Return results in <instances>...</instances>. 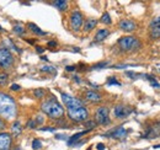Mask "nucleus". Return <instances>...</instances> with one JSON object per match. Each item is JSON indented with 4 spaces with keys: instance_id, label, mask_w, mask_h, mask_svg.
Masks as SVG:
<instances>
[{
    "instance_id": "39",
    "label": "nucleus",
    "mask_w": 160,
    "mask_h": 150,
    "mask_svg": "<svg viewBox=\"0 0 160 150\" xmlns=\"http://www.w3.org/2000/svg\"><path fill=\"white\" fill-rule=\"evenodd\" d=\"M76 69V66H67L65 70L67 72H73V70H75Z\"/></svg>"
},
{
    "instance_id": "23",
    "label": "nucleus",
    "mask_w": 160,
    "mask_h": 150,
    "mask_svg": "<svg viewBox=\"0 0 160 150\" xmlns=\"http://www.w3.org/2000/svg\"><path fill=\"white\" fill-rule=\"evenodd\" d=\"M146 79H148V80L150 81V84H151V86H153V88H160V84L159 82L155 80V79L153 78V76H150V75H146Z\"/></svg>"
},
{
    "instance_id": "11",
    "label": "nucleus",
    "mask_w": 160,
    "mask_h": 150,
    "mask_svg": "<svg viewBox=\"0 0 160 150\" xmlns=\"http://www.w3.org/2000/svg\"><path fill=\"white\" fill-rule=\"evenodd\" d=\"M132 112V110L127 106H124V105H117L116 107H115V117L116 118H126L127 116H129V113Z\"/></svg>"
},
{
    "instance_id": "26",
    "label": "nucleus",
    "mask_w": 160,
    "mask_h": 150,
    "mask_svg": "<svg viewBox=\"0 0 160 150\" xmlns=\"http://www.w3.org/2000/svg\"><path fill=\"white\" fill-rule=\"evenodd\" d=\"M84 126H85V128H86V130H91L92 128L96 127V122L95 121H88V122L84 123Z\"/></svg>"
},
{
    "instance_id": "29",
    "label": "nucleus",
    "mask_w": 160,
    "mask_h": 150,
    "mask_svg": "<svg viewBox=\"0 0 160 150\" xmlns=\"http://www.w3.org/2000/svg\"><path fill=\"white\" fill-rule=\"evenodd\" d=\"M101 21L103 22V24H106V25H110L111 24V17H110V15L105 13L102 15V17H101Z\"/></svg>"
},
{
    "instance_id": "17",
    "label": "nucleus",
    "mask_w": 160,
    "mask_h": 150,
    "mask_svg": "<svg viewBox=\"0 0 160 150\" xmlns=\"http://www.w3.org/2000/svg\"><path fill=\"white\" fill-rule=\"evenodd\" d=\"M27 26H28V28L31 30V31H32L33 33H35V35H37V36H46V32L42 31V30H41L37 25L32 24V22H28Z\"/></svg>"
},
{
    "instance_id": "32",
    "label": "nucleus",
    "mask_w": 160,
    "mask_h": 150,
    "mask_svg": "<svg viewBox=\"0 0 160 150\" xmlns=\"http://www.w3.org/2000/svg\"><path fill=\"white\" fill-rule=\"evenodd\" d=\"M35 122H36V124H42V123H43V116L42 114H38L36 117Z\"/></svg>"
},
{
    "instance_id": "9",
    "label": "nucleus",
    "mask_w": 160,
    "mask_h": 150,
    "mask_svg": "<svg viewBox=\"0 0 160 150\" xmlns=\"http://www.w3.org/2000/svg\"><path fill=\"white\" fill-rule=\"evenodd\" d=\"M103 136L107 137V138H115V139H121V138H124L126 136H127V130H126L122 126H120V127H116V128H113L112 130H110V132L105 133Z\"/></svg>"
},
{
    "instance_id": "43",
    "label": "nucleus",
    "mask_w": 160,
    "mask_h": 150,
    "mask_svg": "<svg viewBox=\"0 0 160 150\" xmlns=\"http://www.w3.org/2000/svg\"><path fill=\"white\" fill-rule=\"evenodd\" d=\"M36 51L38 52V53H42V52H43V48H42V47H36Z\"/></svg>"
},
{
    "instance_id": "4",
    "label": "nucleus",
    "mask_w": 160,
    "mask_h": 150,
    "mask_svg": "<svg viewBox=\"0 0 160 150\" xmlns=\"http://www.w3.org/2000/svg\"><path fill=\"white\" fill-rule=\"evenodd\" d=\"M68 116L70 119L75 122H83L86 121L89 117V111L85 107H80V108H75V110H68Z\"/></svg>"
},
{
    "instance_id": "38",
    "label": "nucleus",
    "mask_w": 160,
    "mask_h": 150,
    "mask_svg": "<svg viewBox=\"0 0 160 150\" xmlns=\"http://www.w3.org/2000/svg\"><path fill=\"white\" fill-rule=\"evenodd\" d=\"M41 130H48V132H54V128H49V127H43Z\"/></svg>"
},
{
    "instance_id": "3",
    "label": "nucleus",
    "mask_w": 160,
    "mask_h": 150,
    "mask_svg": "<svg viewBox=\"0 0 160 150\" xmlns=\"http://www.w3.org/2000/svg\"><path fill=\"white\" fill-rule=\"evenodd\" d=\"M118 46L122 51L126 52H132V51H137L140 48V41L136 37L132 36H126L118 39Z\"/></svg>"
},
{
    "instance_id": "27",
    "label": "nucleus",
    "mask_w": 160,
    "mask_h": 150,
    "mask_svg": "<svg viewBox=\"0 0 160 150\" xmlns=\"http://www.w3.org/2000/svg\"><path fill=\"white\" fill-rule=\"evenodd\" d=\"M107 85H117V86H121V82H120V81H117V79H116V78L111 76V78L107 79Z\"/></svg>"
},
{
    "instance_id": "16",
    "label": "nucleus",
    "mask_w": 160,
    "mask_h": 150,
    "mask_svg": "<svg viewBox=\"0 0 160 150\" xmlns=\"http://www.w3.org/2000/svg\"><path fill=\"white\" fill-rule=\"evenodd\" d=\"M89 132V130H84V132H79V133H76V134H74V136H72L68 139V145L69 147H72V145H74V144H76V141H78V139H80L81 137L84 136V134H86Z\"/></svg>"
},
{
    "instance_id": "33",
    "label": "nucleus",
    "mask_w": 160,
    "mask_h": 150,
    "mask_svg": "<svg viewBox=\"0 0 160 150\" xmlns=\"http://www.w3.org/2000/svg\"><path fill=\"white\" fill-rule=\"evenodd\" d=\"M106 65H107V63H100V64H96V65H94L91 69H101V68H105Z\"/></svg>"
},
{
    "instance_id": "41",
    "label": "nucleus",
    "mask_w": 160,
    "mask_h": 150,
    "mask_svg": "<svg viewBox=\"0 0 160 150\" xmlns=\"http://www.w3.org/2000/svg\"><path fill=\"white\" fill-rule=\"evenodd\" d=\"M96 148H97V150H105V145L100 143V144H97V147H96Z\"/></svg>"
},
{
    "instance_id": "37",
    "label": "nucleus",
    "mask_w": 160,
    "mask_h": 150,
    "mask_svg": "<svg viewBox=\"0 0 160 150\" xmlns=\"http://www.w3.org/2000/svg\"><path fill=\"white\" fill-rule=\"evenodd\" d=\"M57 46V42H55V41H49V42H48V47H55Z\"/></svg>"
},
{
    "instance_id": "5",
    "label": "nucleus",
    "mask_w": 160,
    "mask_h": 150,
    "mask_svg": "<svg viewBox=\"0 0 160 150\" xmlns=\"http://www.w3.org/2000/svg\"><path fill=\"white\" fill-rule=\"evenodd\" d=\"M13 63H14L13 53L6 48H0V68L7 69L13 65Z\"/></svg>"
},
{
    "instance_id": "21",
    "label": "nucleus",
    "mask_w": 160,
    "mask_h": 150,
    "mask_svg": "<svg viewBox=\"0 0 160 150\" xmlns=\"http://www.w3.org/2000/svg\"><path fill=\"white\" fill-rule=\"evenodd\" d=\"M53 5L57 7L58 10H65L68 7V1H64V0H57V1H53Z\"/></svg>"
},
{
    "instance_id": "22",
    "label": "nucleus",
    "mask_w": 160,
    "mask_h": 150,
    "mask_svg": "<svg viewBox=\"0 0 160 150\" xmlns=\"http://www.w3.org/2000/svg\"><path fill=\"white\" fill-rule=\"evenodd\" d=\"M13 30H14V32L17 33L18 36H22V35L25 33V27H24L22 25H20V24H16V25H15L14 27H13Z\"/></svg>"
},
{
    "instance_id": "25",
    "label": "nucleus",
    "mask_w": 160,
    "mask_h": 150,
    "mask_svg": "<svg viewBox=\"0 0 160 150\" xmlns=\"http://www.w3.org/2000/svg\"><path fill=\"white\" fill-rule=\"evenodd\" d=\"M41 70H42V72H47V73H52V74L57 73L55 68H53V66H49V65H43L42 68H41Z\"/></svg>"
},
{
    "instance_id": "35",
    "label": "nucleus",
    "mask_w": 160,
    "mask_h": 150,
    "mask_svg": "<svg viewBox=\"0 0 160 150\" xmlns=\"http://www.w3.org/2000/svg\"><path fill=\"white\" fill-rule=\"evenodd\" d=\"M155 24H160V16L153 18V21L150 22V25H155Z\"/></svg>"
},
{
    "instance_id": "18",
    "label": "nucleus",
    "mask_w": 160,
    "mask_h": 150,
    "mask_svg": "<svg viewBox=\"0 0 160 150\" xmlns=\"http://www.w3.org/2000/svg\"><path fill=\"white\" fill-rule=\"evenodd\" d=\"M150 35L153 38H160V24L150 25Z\"/></svg>"
},
{
    "instance_id": "34",
    "label": "nucleus",
    "mask_w": 160,
    "mask_h": 150,
    "mask_svg": "<svg viewBox=\"0 0 160 150\" xmlns=\"http://www.w3.org/2000/svg\"><path fill=\"white\" fill-rule=\"evenodd\" d=\"M27 127L28 128H36V122L35 121H28Z\"/></svg>"
},
{
    "instance_id": "1",
    "label": "nucleus",
    "mask_w": 160,
    "mask_h": 150,
    "mask_svg": "<svg viewBox=\"0 0 160 150\" xmlns=\"http://www.w3.org/2000/svg\"><path fill=\"white\" fill-rule=\"evenodd\" d=\"M17 108L16 102L14 99H11L9 95L0 92V114L4 116L5 118L10 119L16 116Z\"/></svg>"
},
{
    "instance_id": "2",
    "label": "nucleus",
    "mask_w": 160,
    "mask_h": 150,
    "mask_svg": "<svg viewBox=\"0 0 160 150\" xmlns=\"http://www.w3.org/2000/svg\"><path fill=\"white\" fill-rule=\"evenodd\" d=\"M41 108L42 111L46 113L48 117L51 118H54V119H58V118H62L64 116V108H63L62 105H59L57 101H46L41 105Z\"/></svg>"
},
{
    "instance_id": "45",
    "label": "nucleus",
    "mask_w": 160,
    "mask_h": 150,
    "mask_svg": "<svg viewBox=\"0 0 160 150\" xmlns=\"http://www.w3.org/2000/svg\"><path fill=\"white\" fill-rule=\"evenodd\" d=\"M15 150H22V149H20V148H16V149H15Z\"/></svg>"
},
{
    "instance_id": "12",
    "label": "nucleus",
    "mask_w": 160,
    "mask_h": 150,
    "mask_svg": "<svg viewBox=\"0 0 160 150\" xmlns=\"http://www.w3.org/2000/svg\"><path fill=\"white\" fill-rule=\"evenodd\" d=\"M160 136V122L159 123H155V124L150 126L149 128L146 130L143 138H147V139H153L155 137H159Z\"/></svg>"
},
{
    "instance_id": "20",
    "label": "nucleus",
    "mask_w": 160,
    "mask_h": 150,
    "mask_svg": "<svg viewBox=\"0 0 160 150\" xmlns=\"http://www.w3.org/2000/svg\"><path fill=\"white\" fill-rule=\"evenodd\" d=\"M22 132V128H21V123L20 122H15L13 126H11V133L14 136H20Z\"/></svg>"
},
{
    "instance_id": "28",
    "label": "nucleus",
    "mask_w": 160,
    "mask_h": 150,
    "mask_svg": "<svg viewBox=\"0 0 160 150\" xmlns=\"http://www.w3.org/2000/svg\"><path fill=\"white\" fill-rule=\"evenodd\" d=\"M32 148L33 150H40L41 148H42V143H41V140L38 139H35L32 141Z\"/></svg>"
},
{
    "instance_id": "24",
    "label": "nucleus",
    "mask_w": 160,
    "mask_h": 150,
    "mask_svg": "<svg viewBox=\"0 0 160 150\" xmlns=\"http://www.w3.org/2000/svg\"><path fill=\"white\" fill-rule=\"evenodd\" d=\"M33 95H35L37 99H42V97L46 95V91H44L43 89H36L35 91H33Z\"/></svg>"
},
{
    "instance_id": "6",
    "label": "nucleus",
    "mask_w": 160,
    "mask_h": 150,
    "mask_svg": "<svg viewBox=\"0 0 160 150\" xmlns=\"http://www.w3.org/2000/svg\"><path fill=\"white\" fill-rule=\"evenodd\" d=\"M62 100H63L65 106L68 107V110H75V108L84 107L83 101L79 99H75V97L68 95V93H62Z\"/></svg>"
},
{
    "instance_id": "40",
    "label": "nucleus",
    "mask_w": 160,
    "mask_h": 150,
    "mask_svg": "<svg viewBox=\"0 0 160 150\" xmlns=\"http://www.w3.org/2000/svg\"><path fill=\"white\" fill-rule=\"evenodd\" d=\"M4 128H5V123H4V121L0 118V130H3Z\"/></svg>"
},
{
    "instance_id": "15",
    "label": "nucleus",
    "mask_w": 160,
    "mask_h": 150,
    "mask_svg": "<svg viewBox=\"0 0 160 150\" xmlns=\"http://www.w3.org/2000/svg\"><path fill=\"white\" fill-rule=\"evenodd\" d=\"M109 35H110V31H109V30H106V28L99 30L97 33H96V36H95V41H96V42H101V41L105 39Z\"/></svg>"
},
{
    "instance_id": "8",
    "label": "nucleus",
    "mask_w": 160,
    "mask_h": 150,
    "mask_svg": "<svg viewBox=\"0 0 160 150\" xmlns=\"http://www.w3.org/2000/svg\"><path fill=\"white\" fill-rule=\"evenodd\" d=\"M70 26L74 31H79L80 27L83 26V15L79 11H74L70 15Z\"/></svg>"
},
{
    "instance_id": "10",
    "label": "nucleus",
    "mask_w": 160,
    "mask_h": 150,
    "mask_svg": "<svg viewBox=\"0 0 160 150\" xmlns=\"http://www.w3.org/2000/svg\"><path fill=\"white\" fill-rule=\"evenodd\" d=\"M13 138L9 133L3 132L0 133V150H11Z\"/></svg>"
},
{
    "instance_id": "36",
    "label": "nucleus",
    "mask_w": 160,
    "mask_h": 150,
    "mask_svg": "<svg viewBox=\"0 0 160 150\" xmlns=\"http://www.w3.org/2000/svg\"><path fill=\"white\" fill-rule=\"evenodd\" d=\"M11 90H13V91H17V90H20V85L13 84V85H11Z\"/></svg>"
},
{
    "instance_id": "14",
    "label": "nucleus",
    "mask_w": 160,
    "mask_h": 150,
    "mask_svg": "<svg viewBox=\"0 0 160 150\" xmlns=\"http://www.w3.org/2000/svg\"><path fill=\"white\" fill-rule=\"evenodd\" d=\"M85 97H86L89 101H91V102H99V101H101V95L97 93L96 91H94V90H89V91H86Z\"/></svg>"
},
{
    "instance_id": "19",
    "label": "nucleus",
    "mask_w": 160,
    "mask_h": 150,
    "mask_svg": "<svg viewBox=\"0 0 160 150\" xmlns=\"http://www.w3.org/2000/svg\"><path fill=\"white\" fill-rule=\"evenodd\" d=\"M96 25H97V20H95V18H89V20L85 22V25H84V30L86 32H89V31H91Z\"/></svg>"
},
{
    "instance_id": "31",
    "label": "nucleus",
    "mask_w": 160,
    "mask_h": 150,
    "mask_svg": "<svg viewBox=\"0 0 160 150\" xmlns=\"http://www.w3.org/2000/svg\"><path fill=\"white\" fill-rule=\"evenodd\" d=\"M126 75L129 76L131 79H137V78H139V75H142V74H136V73H132V72H126Z\"/></svg>"
},
{
    "instance_id": "13",
    "label": "nucleus",
    "mask_w": 160,
    "mask_h": 150,
    "mask_svg": "<svg viewBox=\"0 0 160 150\" xmlns=\"http://www.w3.org/2000/svg\"><path fill=\"white\" fill-rule=\"evenodd\" d=\"M120 28L126 32H132L137 28V25H136V22L132 20H122L120 22Z\"/></svg>"
},
{
    "instance_id": "46",
    "label": "nucleus",
    "mask_w": 160,
    "mask_h": 150,
    "mask_svg": "<svg viewBox=\"0 0 160 150\" xmlns=\"http://www.w3.org/2000/svg\"><path fill=\"white\" fill-rule=\"evenodd\" d=\"M0 31H1V26H0Z\"/></svg>"
},
{
    "instance_id": "44",
    "label": "nucleus",
    "mask_w": 160,
    "mask_h": 150,
    "mask_svg": "<svg viewBox=\"0 0 160 150\" xmlns=\"http://www.w3.org/2000/svg\"><path fill=\"white\" fill-rule=\"evenodd\" d=\"M153 148H154V149H159V148H160V145H154Z\"/></svg>"
},
{
    "instance_id": "42",
    "label": "nucleus",
    "mask_w": 160,
    "mask_h": 150,
    "mask_svg": "<svg viewBox=\"0 0 160 150\" xmlns=\"http://www.w3.org/2000/svg\"><path fill=\"white\" fill-rule=\"evenodd\" d=\"M55 138H57V139H67V136H55Z\"/></svg>"
},
{
    "instance_id": "7",
    "label": "nucleus",
    "mask_w": 160,
    "mask_h": 150,
    "mask_svg": "<svg viewBox=\"0 0 160 150\" xmlns=\"http://www.w3.org/2000/svg\"><path fill=\"white\" fill-rule=\"evenodd\" d=\"M95 119L99 124H109L110 121V114H109V108L107 107H99L95 112Z\"/></svg>"
},
{
    "instance_id": "30",
    "label": "nucleus",
    "mask_w": 160,
    "mask_h": 150,
    "mask_svg": "<svg viewBox=\"0 0 160 150\" xmlns=\"http://www.w3.org/2000/svg\"><path fill=\"white\" fill-rule=\"evenodd\" d=\"M7 80H9V78H7V74L5 73H0V85H5Z\"/></svg>"
}]
</instances>
